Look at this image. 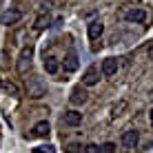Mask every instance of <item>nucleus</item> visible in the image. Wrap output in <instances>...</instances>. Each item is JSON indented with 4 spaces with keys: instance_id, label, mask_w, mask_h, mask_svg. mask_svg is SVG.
Returning a JSON list of instances; mask_svg holds the SVG:
<instances>
[{
    "instance_id": "obj_5",
    "label": "nucleus",
    "mask_w": 153,
    "mask_h": 153,
    "mask_svg": "<svg viewBox=\"0 0 153 153\" xmlns=\"http://www.w3.org/2000/svg\"><path fill=\"white\" fill-rule=\"evenodd\" d=\"M138 140H140V135H138V131H133V129H126L122 133V144L126 149H135V146H138Z\"/></svg>"
},
{
    "instance_id": "obj_11",
    "label": "nucleus",
    "mask_w": 153,
    "mask_h": 153,
    "mask_svg": "<svg viewBox=\"0 0 153 153\" xmlns=\"http://www.w3.org/2000/svg\"><path fill=\"white\" fill-rule=\"evenodd\" d=\"M102 31H104V25L100 22V20H93V22L89 25V38H91V40H98L100 36H102Z\"/></svg>"
},
{
    "instance_id": "obj_9",
    "label": "nucleus",
    "mask_w": 153,
    "mask_h": 153,
    "mask_svg": "<svg viewBox=\"0 0 153 153\" xmlns=\"http://www.w3.org/2000/svg\"><path fill=\"white\" fill-rule=\"evenodd\" d=\"M102 76H113L115 71H118V60L115 58H107V60H102Z\"/></svg>"
},
{
    "instance_id": "obj_14",
    "label": "nucleus",
    "mask_w": 153,
    "mask_h": 153,
    "mask_svg": "<svg viewBox=\"0 0 153 153\" xmlns=\"http://www.w3.org/2000/svg\"><path fill=\"white\" fill-rule=\"evenodd\" d=\"M49 25H51V18H49V13H40L38 16V18H36V22H33V27L36 29H47V27H49Z\"/></svg>"
},
{
    "instance_id": "obj_18",
    "label": "nucleus",
    "mask_w": 153,
    "mask_h": 153,
    "mask_svg": "<svg viewBox=\"0 0 153 153\" xmlns=\"http://www.w3.org/2000/svg\"><path fill=\"white\" fill-rule=\"evenodd\" d=\"M33 153H56L53 146H38V149H33Z\"/></svg>"
},
{
    "instance_id": "obj_17",
    "label": "nucleus",
    "mask_w": 153,
    "mask_h": 153,
    "mask_svg": "<svg viewBox=\"0 0 153 153\" xmlns=\"http://www.w3.org/2000/svg\"><path fill=\"white\" fill-rule=\"evenodd\" d=\"M84 153H102V151H100L98 144H87L84 146Z\"/></svg>"
},
{
    "instance_id": "obj_6",
    "label": "nucleus",
    "mask_w": 153,
    "mask_h": 153,
    "mask_svg": "<svg viewBox=\"0 0 153 153\" xmlns=\"http://www.w3.org/2000/svg\"><path fill=\"white\" fill-rule=\"evenodd\" d=\"M22 20V11L20 9H9V11L2 13V25H16Z\"/></svg>"
},
{
    "instance_id": "obj_22",
    "label": "nucleus",
    "mask_w": 153,
    "mask_h": 153,
    "mask_svg": "<svg viewBox=\"0 0 153 153\" xmlns=\"http://www.w3.org/2000/svg\"><path fill=\"white\" fill-rule=\"evenodd\" d=\"M149 58H151V60H153V47H151V49H149Z\"/></svg>"
},
{
    "instance_id": "obj_3",
    "label": "nucleus",
    "mask_w": 153,
    "mask_h": 153,
    "mask_svg": "<svg viewBox=\"0 0 153 153\" xmlns=\"http://www.w3.org/2000/svg\"><path fill=\"white\" fill-rule=\"evenodd\" d=\"M78 67H80V60H78V53L76 51H69V53L65 56V60H62V69H65L67 73H73V71H78Z\"/></svg>"
},
{
    "instance_id": "obj_15",
    "label": "nucleus",
    "mask_w": 153,
    "mask_h": 153,
    "mask_svg": "<svg viewBox=\"0 0 153 153\" xmlns=\"http://www.w3.org/2000/svg\"><path fill=\"white\" fill-rule=\"evenodd\" d=\"M0 89H4V91L11 93V96H18V93H20V89L16 87L13 82H9V80H0Z\"/></svg>"
},
{
    "instance_id": "obj_1",
    "label": "nucleus",
    "mask_w": 153,
    "mask_h": 153,
    "mask_svg": "<svg viewBox=\"0 0 153 153\" xmlns=\"http://www.w3.org/2000/svg\"><path fill=\"white\" fill-rule=\"evenodd\" d=\"M27 96H29L31 100L45 98V96H47V84L42 82L40 78H36V76L27 78Z\"/></svg>"
},
{
    "instance_id": "obj_16",
    "label": "nucleus",
    "mask_w": 153,
    "mask_h": 153,
    "mask_svg": "<svg viewBox=\"0 0 153 153\" xmlns=\"http://www.w3.org/2000/svg\"><path fill=\"white\" fill-rule=\"evenodd\" d=\"M100 151H102V153H113L115 151V144H113V142H104V144L100 146Z\"/></svg>"
},
{
    "instance_id": "obj_13",
    "label": "nucleus",
    "mask_w": 153,
    "mask_h": 153,
    "mask_svg": "<svg viewBox=\"0 0 153 153\" xmlns=\"http://www.w3.org/2000/svg\"><path fill=\"white\" fill-rule=\"evenodd\" d=\"M45 69H47V73H58V69H60V62H58V58H53V56H45Z\"/></svg>"
},
{
    "instance_id": "obj_21",
    "label": "nucleus",
    "mask_w": 153,
    "mask_h": 153,
    "mask_svg": "<svg viewBox=\"0 0 153 153\" xmlns=\"http://www.w3.org/2000/svg\"><path fill=\"white\" fill-rule=\"evenodd\" d=\"M149 120H151V124H153V109L149 111Z\"/></svg>"
},
{
    "instance_id": "obj_20",
    "label": "nucleus",
    "mask_w": 153,
    "mask_h": 153,
    "mask_svg": "<svg viewBox=\"0 0 153 153\" xmlns=\"http://www.w3.org/2000/svg\"><path fill=\"white\" fill-rule=\"evenodd\" d=\"M78 149H80L78 144H71V146H69V153H78Z\"/></svg>"
},
{
    "instance_id": "obj_7",
    "label": "nucleus",
    "mask_w": 153,
    "mask_h": 153,
    "mask_svg": "<svg viewBox=\"0 0 153 153\" xmlns=\"http://www.w3.org/2000/svg\"><path fill=\"white\" fill-rule=\"evenodd\" d=\"M65 124H69V126H78V124H82V113L80 111H76V109H71V111H65Z\"/></svg>"
},
{
    "instance_id": "obj_8",
    "label": "nucleus",
    "mask_w": 153,
    "mask_h": 153,
    "mask_svg": "<svg viewBox=\"0 0 153 153\" xmlns=\"http://www.w3.org/2000/svg\"><path fill=\"white\" fill-rule=\"evenodd\" d=\"M124 18L129 20V22H144L146 20V11L144 9H129V11L124 13Z\"/></svg>"
},
{
    "instance_id": "obj_10",
    "label": "nucleus",
    "mask_w": 153,
    "mask_h": 153,
    "mask_svg": "<svg viewBox=\"0 0 153 153\" xmlns=\"http://www.w3.org/2000/svg\"><path fill=\"white\" fill-rule=\"evenodd\" d=\"M31 135H33V138H47V135H49V122H47V120L38 122L31 129Z\"/></svg>"
},
{
    "instance_id": "obj_19",
    "label": "nucleus",
    "mask_w": 153,
    "mask_h": 153,
    "mask_svg": "<svg viewBox=\"0 0 153 153\" xmlns=\"http://www.w3.org/2000/svg\"><path fill=\"white\" fill-rule=\"evenodd\" d=\"M124 109H126V102H124V100H122V102H120V104H118V107H115V109H113V118H115V115H120V113H122V111H124Z\"/></svg>"
},
{
    "instance_id": "obj_12",
    "label": "nucleus",
    "mask_w": 153,
    "mask_h": 153,
    "mask_svg": "<svg viewBox=\"0 0 153 153\" xmlns=\"http://www.w3.org/2000/svg\"><path fill=\"white\" fill-rule=\"evenodd\" d=\"M87 102V91L82 87H76L71 91V104H84Z\"/></svg>"
},
{
    "instance_id": "obj_4",
    "label": "nucleus",
    "mask_w": 153,
    "mask_h": 153,
    "mask_svg": "<svg viewBox=\"0 0 153 153\" xmlns=\"http://www.w3.org/2000/svg\"><path fill=\"white\" fill-rule=\"evenodd\" d=\"M98 82H100V71H98L96 65H91L82 76V84L84 87H93V84H98Z\"/></svg>"
},
{
    "instance_id": "obj_2",
    "label": "nucleus",
    "mask_w": 153,
    "mask_h": 153,
    "mask_svg": "<svg viewBox=\"0 0 153 153\" xmlns=\"http://www.w3.org/2000/svg\"><path fill=\"white\" fill-rule=\"evenodd\" d=\"M31 58H33V47H31V45H25L22 51H20V56H18V73H27V71H29Z\"/></svg>"
}]
</instances>
